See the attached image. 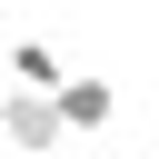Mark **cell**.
<instances>
[{
	"mask_svg": "<svg viewBox=\"0 0 159 159\" xmlns=\"http://www.w3.org/2000/svg\"><path fill=\"white\" fill-rule=\"evenodd\" d=\"M0 139L20 149V159H60V99L50 89H20V80H0Z\"/></svg>",
	"mask_w": 159,
	"mask_h": 159,
	"instance_id": "6da1fadb",
	"label": "cell"
},
{
	"mask_svg": "<svg viewBox=\"0 0 159 159\" xmlns=\"http://www.w3.org/2000/svg\"><path fill=\"white\" fill-rule=\"evenodd\" d=\"M50 99H60V129H70V139H89V129L119 119V89H109V80H60Z\"/></svg>",
	"mask_w": 159,
	"mask_h": 159,
	"instance_id": "7a4b0ae2",
	"label": "cell"
},
{
	"mask_svg": "<svg viewBox=\"0 0 159 159\" xmlns=\"http://www.w3.org/2000/svg\"><path fill=\"white\" fill-rule=\"evenodd\" d=\"M10 80H20V89H60L70 70H60V50H50V40H10Z\"/></svg>",
	"mask_w": 159,
	"mask_h": 159,
	"instance_id": "3957f363",
	"label": "cell"
},
{
	"mask_svg": "<svg viewBox=\"0 0 159 159\" xmlns=\"http://www.w3.org/2000/svg\"><path fill=\"white\" fill-rule=\"evenodd\" d=\"M139 159H159V149H139Z\"/></svg>",
	"mask_w": 159,
	"mask_h": 159,
	"instance_id": "277c9868",
	"label": "cell"
}]
</instances>
